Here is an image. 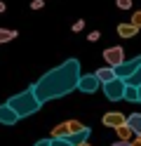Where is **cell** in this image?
Instances as JSON below:
<instances>
[{
    "label": "cell",
    "mask_w": 141,
    "mask_h": 146,
    "mask_svg": "<svg viewBox=\"0 0 141 146\" xmlns=\"http://www.w3.org/2000/svg\"><path fill=\"white\" fill-rule=\"evenodd\" d=\"M89 134H92L89 127H82L80 132H75V134H71V137H68V141H71L73 146H80V144H85V141L89 139Z\"/></svg>",
    "instance_id": "obj_12"
},
{
    "label": "cell",
    "mask_w": 141,
    "mask_h": 146,
    "mask_svg": "<svg viewBox=\"0 0 141 146\" xmlns=\"http://www.w3.org/2000/svg\"><path fill=\"white\" fill-rule=\"evenodd\" d=\"M17 31L14 29H0V45H3V42H9V40H14L17 38Z\"/></svg>",
    "instance_id": "obj_16"
},
{
    "label": "cell",
    "mask_w": 141,
    "mask_h": 146,
    "mask_svg": "<svg viewBox=\"0 0 141 146\" xmlns=\"http://www.w3.org/2000/svg\"><path fill=\"white\" fill-rule=\"evenodd\" d=\"M139 68H141V54H136V57H132V59H125L120 66H115V73H118V78L127 80L132 73L139 71Z\"/></svg>",
    "instance_id": "obj_5"
},
{
    "label": "cell",
    "mask_w": 141,
    "mask_h": 146,
    "mask_svg": "<svg viewBox=\"0 0 141 146\" xmlns=\"http://www.w3.org/2000/svg\"><path fill=\"white\" fill-rule=\"evenodd\" d=\"M113 146H132V141H120V139H118V141L113 144Z\"/></svg>",
    "instance_id": "obj_25"
},
{
    "label": "cell",
    "mask_w": 141,
    "mask_h": 146,
    "mask_svg": "<svg viewBox=\"0 0 141 146\" xmlns=\"http://www.w3.org/2000/svg\"><path fill=\"white\" fill-rule=\"evenodd\" d=\"M132 24H134L136 29H141V10H139V12H134V14H132Z\"/></svg>",
    "instance_id": "obj_18"
},
{
    "label": "cell",
    "mask_w": 141,
    "mask_h": 146,
    "mask_svg": "<svg viewBox=\"0 0 141 146\" xmlns=\"http://www.w3.org/2000/svg\"><path fill=\"white\" fill-rule=\"evenodd\" d=\"M31 7H33V10H40V7H42V0H33Z\"/></svg>",
    "instance_id": "obj_24"
},
{
    "label": "cell",
    "mask_w": 141,
    "mask_h": 146,
    "mask_svg": "<svg viewBox=\"0 0 141 146\" xmlns=\"http://www.w3.org/2000/svg\"><path fill=\"white\" fill-rule=\"evenodd\" d=\"M125 83H127V85H134V87H141V68L134 71V73H132V76L125 80Z\"/></svg>",
    "instance_id": "obj_17"
},
{
    "label": "cell",
    "mask_w": 141,
    "mask_h": 146,
    "mask_svg": "<svg viewBox=\"0 0 141 146\" xmlns=\"http://www.w3.org/2000/svg\"><path fill=\"white\" fill-rule=\"evenodd\" d=\"M115 132H118V139H120V141H132V134H134V132H132V127H129L127 123L120 125Z\"/></svg>",
    "instance_id": "obj_14"
},
{
    "label": "cell",
    "mask_w": 141,
    "mask_h": 146,
    "mask_svg": "<svg viewBox=\"0 0 141 146\" xmlns=\"http://www.w3.org/2000/svg\"><path fill=\"white\" fill-rule=\"evenodd\" d=\"M101 123L106 125V127H113V130H118L120 125H125L127 123V115L125 113H120V111H111V113H106L101 118Z\"/></svg>",
    "instance_id": "obj_9"
},
{
    "label": "cell",
    "mask_w": 141,
    "mask_h": 146,
    "mask_svg": "<svg viewBox=\"0 0 141 146\" xmlns=\"http://www.w3.org/2000/svg\"><path fill=\"white\" fill-rule=\"evenodd\" d=\"M82 29H85V21H82V19H80V21H75V24H73V31H75V33H80Z\"/></svg>",
    "instance_id": "obj_21"
},
{
    "label": "cell",
    "mask_w": 141,
    "mask_h": 146,
    "mask_svg": "<svg viewBox=\"0 0 141 146\" xmlns=\"http://www.w3.org/2000/svg\"><path fill=\"white\" fill-rule=\"evenodd\" d=\"M139 104H141V87H139Z\"/></svg>",
    "instance_id": "obj_27"
},
{
    "label": "cell",
    "mask_w": 141,
    "mask_h": 146,
    "mask_svg": "<svg viewBox=\"0 0 141 146\" xmlns=\"http://www.w3.org/2000/svg\"><path fill=\"white\" fill-rule=\"evenodd\" d=\"M99 87H101V80L97 78V73L80 76V83H78V90H80V92H85V94H94Z\"/></svg>",
    "instance_id": "obj_6"
},
{
    "label": "cell",
    "mask_w": 141,
    "mask_h": 146,
    "mask_svg": "<svg viewBox=\"0 0 141 146\" xmlns=\"http://www.w3.org/2000/svg\"><path fill=\"white\" fill-rule=\"evenodd\" d=\"M99 35H101L99 31H92V33H89V42H97V40H99Z\"/></svg>",
    "instance_id": "obj_23"
},
{
    "label": "cell",
    "mask_w": 141,
    "mask_h": 146,
    "mask_svg": "<svg viewBox=\"0 0 141 146\" xmlns=\"http://www.w3.org/2000/svg\"><path fill=\"white\" fill-rule=\"evenodd\" d=\"M80 76H82V73H80V61L78 59H66L56 68L47 71L45 76L33 85L35 97L45 104V102H52V99H59V97L71 94L73 90H78Z\"/></svg>",
    "instance_id": "obj_1"
},
{
    "label": "cell",
    "mask_w": 141,
    "mask_h": 146,
    "mask_svg": "<svg viewBox=\"0 0 141 146\" xmlns=\"http://www.w3.org/2000/svg\"><path fill=\"white\" fill-rule=\"evenodd\" d=\"M19 120H21L19 113H17L7 102L0 104V123H3V125H14V123H19Z\"/></svg>",
    "instance_id": "obj_8"
},
{
    "label": "cell",
    "mask_w": 141,
    "mask_h": 146,
    "mask_svg": "<svg viewBox=\"0 0 141 146\" xmlns=\"http://www.w3.org/2000/svg\"><path fill=\"white\" fill-rule=\"evenodd\" d=\"M97 78L101 80V85H103V83H111V80H115V78H118V73H115V68H113V66H103V68L97 71Z\"/></svg>",
    "instance_id": "obj_11"
},
{
    "label": "cell",
    "mask_w": 141,
    "mask_h": 146,
    "mask_svg": "<svg viewBox=\"0 0 141 146\" xmlns=\"http://www.w3.org/2000/svg\"><path fill=\"white\" fill-rule=\"evenodd\" d=\"M80 146H89V144H87V141H85V144H80Z\"/></svg>",
    "instance_id": "obj_28"
},
{
    "label": "cell",
    "mask_w": 141,
    "mask_h": 146,
    "mask_svg": "<svg viewBox=\"0 0 141 146\" xmlns=\"http://www.w3.org/2000/svg\"><path fill=\"white\" fill-rule=\"evenodd\" d=\"M7 104H9V106H12L14 111L19 113V118L33 115V113L40 111V106H42V102L35 97L33 85H31V87H26L24 92H19V94H14V97H9V99H7Z\"/></svg>",
    "instance_id": "obj_2"
},
{
    "label": "cell",
    "mask_w": 141,
    "mask_h": 146,
    "mask_svg": "<svg viewBox=\"0 0 141 146\" xmlns=\"http://www.w3.org/2000/svg\"><path fill=\"white\" fill-rule=\"evenodd\" d=\"M103 94H106V99H111V102H120V99H125V90H127V83L122 78H115L111 80V83H103Z\"/></svg>",
    "instance_id": "obj_3"
},
{
    "label": "cell",
    "mask_w": 141,
    "mask_h": 146,
    "mask_svg": "<svg viewBox=\"0 0 141 146\" xmlns=\"http://www.w3.org/2000/svg\"><path fill=\"white\" fill-rule=\"evenodd\" d=\"M82 123L80 120H66V123H59L52 130V139H68L71 134H75V132H80L82 130Z\"/></svg>",
    "instance_id": "obj_4"
},
{
    "label": "cell",
    "mask_w": 141,
    "mask_h": 146,
    "mask_svg": "<svg viewBox=\"0 0 141 146\" xmlns=\"http://www.w3.org/2000/svg\"><path fill=\"white\" fill-rule=\"evenodd\" d=\"M103 59H106V64L108 66H120L122 61H125V50L120 47V45H115V47H106L103 50Z\"/></svg>",
    "instance_id": "obj_7"
},
{
    "label": "cell",
    "mask_w": 141,
    "mask_h": 146,
    "mask_svg": "<svg viewBox=\"0 0 141 146\" xmlns=\"http://www.w3.org/2000/svg\"><path fill=\"white\" fill-rule=\"evenodd\" d=\"M52 146H73L68 139H52Z\"/></svg>",
    "instance_id": "obj_20"
},
{
    "label": "cell",
    "mask_w": 141,
    "mask_h": 146,
    "mask_svg": "<svg viewBox=\"0 0 141 146\" xmlns=\"http://www.w3.org/2000/svg\"><path fill=\"white\" fill-rule=\"evenodd\" d=\"M139 139H141V134H139Z\"/></svg>",
    "instance_id": "obj_29"
},
{
    "label": "cell",
    "mask_w": 141,
    "mask_h": 146,
    "mask_svg": "<svg viewBox=\"0 0 141 146\" xmlns=\"http://www.w3.org/2000/svg\"><path fill=\"white\" fill-rule=\"evenodd\" d=\"M127 125L132 127V132L139 137L141 134V113H129L127 115Z\"/></svg>",
    "instance_id": "obj_13"
},
{
    "label": "cell",
    "mask_w": 141,
    "mask_h": 146,
    "mask_svg": "<svg viewBox=\"0 0 141 146\" xmlns=\"http://www.w3.org/2000/svg\"><path fill=\"white\" fill-rule=\"evenodd\" d=\"M139 33V29L132 21H125V24H118V35L120 38H134V35Z\"/></svg>",
    "instance_id": "obj_10"
},
{
    "label": "cell",
    "mask_w": 141,
    "mask_h": 146,
    "mask_svg": "<svg viewBox=\"0 0 141 146\" xmlns=\"http://www.w3.org/2000/svg\"><path fill=\"white\" fill-rule=\"evenodd\" d=\"M0 12H5V3H0Z\"/></svg>",
    "instance_id": "obj_26"
},
{
    "label": "cell",
    "mask_w": 141,
    "mask_h": 146,
    "mask_svg": "<svg viewBox=\"0 0 141 146\" xmlns=\"http://www.w3.org/2000/svg\"><path fill=\"white\" fill-rule=\"evenodd\" d=\"M125 102H139V87H134V85H127V90H125Z\"/></svg>",
    "instance_id": "obj_15"
},
{
    "label": "cell",
    "mask_w": 141,
    "mask_h": 146,
    "mask_svg": "<svg viewBox=\"0 0 141 146\" xmlns=\"http://www.w3.org/2000/svg\"><path fill=\"white\" fill-rule=\"evenodd\" d=\"M115 5L120 7V10H129V7H132V0H115Z\"/></svg>",
    "instance_id": "obj_19"
},
{
    "label": "cell",
    "mask_w": 141,
    "mask_h": 146,
    "mask_svg": "<svg viewBox=\"0 0 141 146\" xmlns=\"http://www.w3.org/2000/svg\"><path fill=\"white\" fill-rule=\"evenodd\" d=\"M33 146H52V137H50V139H40V141H35Z\"/></svg>",
    "instance_id": "obj_22"
}]
</instances>
